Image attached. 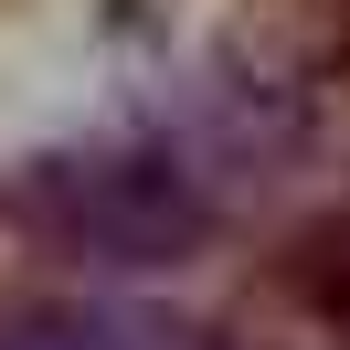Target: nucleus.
<instances>
[{
	"mask_svg": "<svg viewBox=\"0 0 350 350\" xmlns=\"http://www.w3.org/2000/svg\"><path fill=\"white\" fill-rule=\"evenodd\" d=\"M22 213L53 244L96 265H180L213 234V191L202 170H180L170 149H96V159H53L22 180Z\"/></svg>",
	"mask_w": 350,
	"mask_h": 350,
	"instance_id": "1",
	"label": "nucleus"
},
{
	"mask_svg": "<svg viewBox=\"0 0 350 350\" xmlns=\"http://www.w3.org/2000/svg\"><path fill=\"white\" fill-rule=\"evenodd\" d=\"M202 329L170 319H128V308H32V319H0V350H191Z\"/></svg>",
	"mask_w": 350,
	"mask_h": 350,
	"instance_id": "2",
	"label": "nucleus"
},
{
	"mask_svg": "<svg viewBox=\"0 0 350 350\" xmlns=\"http://www.w3.org/2000/svg\"><path fill=\"white\" fill-rule=\"evenodd\" d=\"M191 350H223V340H191Z\"/></svg>",
	"mask_w": 350,
	"mask_h": 350,
	"instance_id": "3",
	"label": "nucleus"
}]
</instances>
